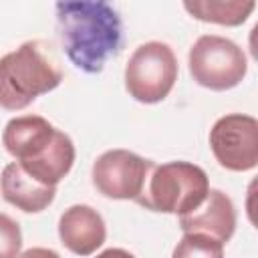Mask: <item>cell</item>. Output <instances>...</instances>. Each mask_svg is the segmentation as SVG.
Instances as JSON below:
<instances>
[{
	"label": "cell",
	"mask_w": 258,
	"mask_h": 258,
	"mask_svg": "<svg viewBox=\"0 0 258 258\" xmlns=\"http://www.w3.org/2000/svg\"><path fill=\"white\" fill-rule=\"evenodd\" d=\"M56 30L69 60L83 73H101L123 46V22L117 8L103 0L56 2Z\"/></svg>",
	"instance_id": "1"
},
{
	"label": "cell",
	"mask_w": 258,
	"mask_h": 258,
	"mask_svg": "<svg viewBox=\"0 0 258 258\" xmlns=\"http://www.w3.org/2000/svg\"><path fill=\"white\" fill-rule=\"evenodd\" d=\"M2 143L30 177L50 187H56L75 163L73 139L40 115L10 119Z\"/></svg>",
	"instance_id": "2"
},
{
	"label": "cell",
	"mask_w": 258,
	"mask_h": 258,
	"mask_svg": "<svg viewBox=\"0 0 258 258\" xmlns=\"http://www.w3.org/2000/svg\"><path fill=\"white\" fill-rule=\"evenodd\" d=\"M62 71L42 40H26L0 58V107L26 109L36 97L56 89Z\"/></svg>",
	"instance_id": "3"
},
{
	"label": "cell",
	"mask_w": 258,
	"mask_h": 258,
	"mask_svg": "<svg viewBox=\"0 0 258 258\" xmlns=\"http://www.w3.org/2000/svg\"><path fill=\"white\" fill-rule=\"evenodd\" d=\"M208 191L210 179L200 165L189 161H167L153 165L135 202L151 212L185 216L206 200Z\"/></svg>",
	"instance_id": "4"
},
{
	"label": "cell",
	"mask_w": 258,
	"mask_h": 258,
	"mask_svg": "<svg viewBox=\"0 0 258 258\" xmlns=\"http://www.w3.org/2000/svg\"><path fill=\"white\" fill-rule=\"evenodd\" d=\"M187 64L191 79L210 91L234 89L248 73L244 50L234 40L218 34L200 36L189 48Z\"/></svg>",
	"instance_id": "5"
},
{
	"label": "cell",
	"mask_w": 258,
	"mask_h": 258,
	"mask_svg": "<svg viewBox=\"0 0 258 258\" xmlns=\"http://www.w3.org/2000/svg\"><path fill=\"white\" fill-rule=\"evenodd\" d=\"M177 81V58L169 44L151 40L139 44L125 67L127 93L145 105L163 101Z\"/></svg>",
	"instance_id": "6"
},
{
	"label": "cell",
	"mask_w": 258,
	"mask_h": 258,
	"mask_svg": "<svg viewBox=\"0 0 258 258\" xmlns=\"http://www.w3.org/2000/svg\"><path fill=\"white\" fill-rule=\"evenodd\" d=\"M210 149L224 169H254L258 165V121L244 113L220 117L210 129Z\"/></svg>",
	"instance_id": "7"
},
{
	"label": "cell",
	"mask_w": 258,
	"mask_h": 258,
	"mask_svg": "<svg viewBox=\"0 0 258 258\" xmlns=\"http://www.w3.org/2000/svg\"><path fill=\"white\" fill-rule=\"evenodd\" d=\"M153 161L127 149H109L93 163V185L111 200H137L147 183Z\"/></svg>",
	"instance_id": "8"
},
{
	"label": "cell",
	"mask_w": 258,
	"mask_h": 258,
	"mask_svg": "<svg viewBox=\"0 0 258 258\" xmlns=\"http://www.w3.org/2000/svg\"><path fill=\"white\" fill-rule=\"evenodd\" d=\"M179 228L183 234L198 232L226 244L236 230L234 202L222 189H210L206 200L194 212L179 216Z\"/></svg>",
	"instance_id": "9"
},
{
	"label": "cell",
	"mask_w": 258,
	"mask_h": 258,
	"mask_svg": "<svg viewBox=\"0 0 258 258\" xmlns=\"http://www.w3.org/2000/svg\"><path fill=\"white\" fill-rule=\"evenodd\" d=\"M58 236L73 254L91 256L107 238L105 220L95 208L75 204L62 212L58 220Z\"/></svg>",
	"instance_id": "10"
},
{
	"label": "cell",
	"mask_w": 258,
	"mask_h": 258,
	"mask_svg": "<svg viewBox=\"0 0 258 258\" xmlns=\"http://www.w3.org/2000/svg\"><path fill=\"white\" fill-rule=\"evenodd\" d=\"M0 189L8 204L14 208L26 212V214H38L44 208H48L54 200L56 187L44 185L30 177L16 161L8 163L2 169L0 175Z\"/></svg>",
	"instance_id": "11"
},
{
	"label": "cell",
	"mask_w": 258,
	"mask_h": 258,
	"mask_svg": "<svg viewBox=\"0 0 258 258\" xmlns=\"http://www.w3.org/2000/svg\"><path fill=\"white\" fill-rule=\"evenodd\" d=\"M183 8L202 22L222 24V26H240L248 20L252 10L256 8V2L248 0H187L183 2Z\"/></svg>",
	"instance_id": "12"
},
{
	"label": "cell",
	"mask_w": 258,
	"mask_h": 258,
	"mask_svg": "<svg viewBox=\"0 0 258 258\" xmlns=\"http://www.w3.org/2000/svg\"><path fill=\"white\" fill-rule=\"evenodd\" d=\"M171 258H224V244L212 236L189 232L175 244Z\"/></svg>",
	"instance_id": "13"
},
{
	"label": "cell",
	"mask_w": 258,
	"mask_h": 258,
	"mask_svg": "<svg viewBox=\"0 0 258 258\" xmlns=\"http://www.w3.org/2000/svg\"><path fill=\"white\" fill-rule=\"evenodd\" d=\"M22 248V232L16 220L0 212V258H18Z\"/></svg>",
	"instance_id": "14"
},
{
	"label": "cell",
	"mask_w": 258,
	"mask_h": 258,
	"mask_svg": "<svg viewBox=\"0 0 258 258\" xmlns=\"http://www.w3.org/2000/svg\"><path fill=\"white\" fill-rule=\"evenodd\" d=\"M18 258H60V256L50 248H28Z\"/></svg>",
	"instance_id": "15"
},
{
	"label": "cell",
	"mask_w": 258,
	"mask_h": 258,
	"mask_svg": "<svg viewBox=\"0 0 258 258\" xmlns=\"http://www.w3.org/2000/svg\"><path fill=\"white\" fill-rule=\"evenodd\" d=\"M97 258H135V256L123 248H107L101 254H97Z\"/></svg>",
	"instance_id": "16"
}]
</instances>
